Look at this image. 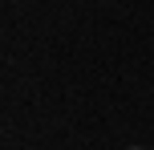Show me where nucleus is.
<instances>
[{
  "label": "nucleus",
  "mask_w": 154,
  "mask_h": 150,
  "mask_svg": "<svg viewBox=\"0 0 154 150\" xmlns=\"http://www.w3.org/2000/svg\"><path fill=\"white\" fill-rule=\"evenodd\" d=\"M134 150H138V146H134Z\"/></svg>",
  "instance_id": "nucleus-1"
}]
</instances>
